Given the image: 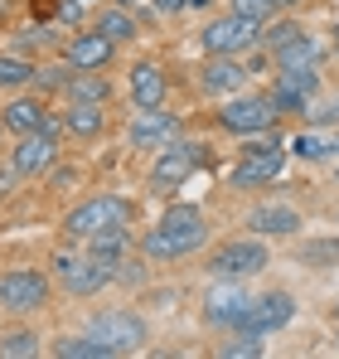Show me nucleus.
Segmentation results:
<instances>
[{"mask_svg": "<svg viewBox=\"0 0 339 359\" xmlns=\"http://www.w3.org/2000/svg\"><path fill=\"white\" fill-rule=\"evenodd\" d=\"M209 243V224L194 204H170L160 214V224L146 233V257L151 262H170V257H184V252H199Z\"/></svg>", "mask_w": 339, "mask_h": 359, "instance_id": "1", "label": "nucleus"}, {"mask_svg": "<svg viewBox=\"0 0 339 359\" xmlns=\"http://www.w3.org/2000/svg\"><path fill=\"white\" fill-rule=\"evenodd\" d=\"M54 355H63V359H112V355H107V345H97L92 335H78V340H58Z\"/></svg>", "mask_w": 339, "mask_h": 359, "instance_id": "27", "label": "nucleus"}, {"mask_svg": "<svg viewBox=\"0 0 339 359\" xmlns=\"http://www.w3.org/2000/svg\"><path fill=\"white\" fill-rule=\"evenodd\" d=\"M97 29L112 39V44H126L136 39V20H131V5H112L107 15H97Z\"/></svg>", "mask_w": 339, "mask_h": 359, "instance_id": "23", "label": "nucleus"}, {"mask_svg": "<svg viewBox=\"0 0 339 359\" xmlns=\"http://www.w3.org/2000/svg\"><path fill=\"white\" fill-rule=\"evenodd\" d=\"M88 335L97 345H107V355L116 359V355H131V350L146 345V320L131 316V311H102V316L88 320Z\"/></svg>", "mask_w": 339, "mask_h": 359, "instance_id": "5", "label": "nucleus"}, {"mask_svg": "<svg viewBox=\"0 0 339 359\" xmlns=\"http://www.w3.org/2000/svg\"><path fill=\"white\" fill-rule=\"evenodd\" d=\"M131 199H121V194H92V199H83L68 219H63V229L73 233V238H92V233H107V229H131Z\"/></svg>", "mask_w": 339, "mask_h": 359, "instance_id": "2", "label": "nucleus"}, {"mask_svg": "<svg viewBox=\"0 0 339 359\" xmlns=\"http://www.w3.org/2000/svg\"><path fill=\"white\" fill-rule=\"evenodd\" d=\"M296 320V297L291 292H267V297H252V311L237 330H252V335H272V330H286Z\"/></svg>", "mask_w": 339, "mask_h": 359, "instance_id": "10", "label": "nucleus"}, {"mask_svg": "<svg viewBox=\"0 0 339 359\" xmlns=\"http://www.w3.org/2000/svg\"><path fill=\"white\" fill-rule=\"evenodd\" d=\"M165 68L160 63H136L131 68V107L136 112H146V107H165Z\"/></svg>", "mask_w": 339, "mask_h": 359, "instance_id": "17", "label": "nucleus"}, {"mask_svg": "<svg viewBox=\"0 0 339 359\" xmlns=\"http://www.w3.org/2000/svg\"><path fill=\"white\" fill-rule=\"evenodd\" d=\"M300 34H305V29H300L296 20H272V25L262 29V44H267V49H282V44L300 39Z\"/></svg>", "mask_w": 339, "mask_h": 359, "instance_id": "30", "label": "nucleus"}, {"mask_svg": "<svg viewBox=\"0 0 339 359\" xmlns=\"http://www.w3.org/2000/svg\"><path fill=\"white\" fill-rule=\"evenodd\" d=\"M54 272L63 277V287H68L73 297H92V292H102V287L112 282V272H107V267H97L88 252H83V257L58 252V257H54Z\"/></svg>", "mask_w": 339, "mask_h": 359, "instance_id": "11", "label": "nucleus"}, {"mask_svg": "<svg viewBox=\"0 0 339 359\" xmlns=\"http://www.w3.org/2000/svg\"><path fill=\"white\" fill-rule=\"evenodd\" d=\"M174 136H179V117L165 107H146L131 121V146H141V151H165Z\"/></svg>", "mask_w": 339, "mask_h": 359, "instance_id": "15", "label": "nucleus"}, {"mask_svg": "<svg viewBox=\"0 0 339 359\" xmlns=\"http://www.w3.org/2000/svg\"><path fill=\"white\" fill-rule=\"evenodd\" d=\"M112 54H116V44L102 29H78V34L68 39V49H63L68 68H83V73H102V68L112 63Z\"/></svg>", "mask_w": 339, "mask_h": 359, "instance_id": "14", "label": "nucleus"}, {"mask_svg": "<svg viewBox=\"0 0 339 359\" xmlns=\"http://www.w3.org/2000/svg\"><path fill=\"white\" fill-rule=\"evenodd\" d=\"M296 156H300V161H325V156H335V136H330V131H325V136H320V131H300V136H296Z\"/></svg>", "mask_w": 339, "mask_h": 359, "instance_id": "26", "label": "nucleus"}, {"mask_svg": "<svg viewBox=\"0 0 339 359\" xmlns=\"http://www.w3.org/2000/svg\"><path fill=\"white\" fill-rule=\"evenodd\" d=\"M58 136H63V121L44 117L34 131L20 136V146H15V156H10V170H15V175H39V170H49L54 156H58Z\"/></svg>", "mask_w": 339, "mask_h": 359, "instance_id": "4", "label": "nucleus"}, {"mask_svg": "<svg viewBox=\"0 0 339 359\" xmlns=\"http://www.w3.org/2000/svg\"><path fill=\"white\" fill-rule=\"evenodd\" d=\"M282 170H286V151H282V146H247V156H242L237 170H233V184H237V189L272 184Z\"/></svg>", "mask_w": 339, "mask_h": 359, "instance_id": "13", "label": "nucleus"}, {"mask_svg": "<svg viewBox=\"0 0 339 359\" xmlns=\"http://www.w3.org/2000/svg\"><path fill=\"white\" fill-rule=\"evenodd\" d=\"M233 15H247V20H272V5L267 0H233Z\"/></svg>", "mask_w": 339, "mask_h": 359, "instance_id": "32", "label": "nucleus"}, {"mask_svg": "<svg viewBox=\"0 0 339 359\" xmlns=\"http://www.w3.org/2000/svg\"><path fill=\"white\" fill-rule=\"evenodd\" d=\"M199 161H204V151H199V141H170L165 156L155 161V170H151V189H160V194H170V189H179L184 180L199 170Z\"/></svg>", "mask_w": 339, "mask_h": 359, "instance_id": "9", "label": "nucleus"}, {"mask_svg": "<svg viewBox=\"0 0 339 359\" xmlns=\"http://www.w3.org/2000/svg\"><path fill=\"white\" fill-rule=\"evenodd\" d=\"M34 83V63L20 54H0V88H29Z\"/></svg>", "mask_w": 339, "mask_h": 359, "instance_id": "24", "label": "nucleus"}, {"mask_svg": "<svg viewBox=\"0 0 339 359\" xmlns=\"http://www.w3.org/2000/svg\"><path fill=\"white\" fill-rule=\"evenodd\" d=\"M88 257L97 262V267H107V272H116L126 257H131V233L126 229H107V233H92L88 238Z\"/></svg>", "mask_w": 339, "mask_h": 359, "instance_id": "18", "label": "nucleus"}, {"mask_svg": "<svg viewBox=\"0 0 339 359\" xmlns=\"http://www.w3.org/2000/svg\"><path fill=\"white\" fill-rule=\"evenodd\" d=\"M44 117H49V112H44V102H39V97H10V102L0 107V131L25 136V131H34Z\"/></svg>", "mask_w": 339, "mask_h": 359, "instance_id": "19", "label": "nucleus"}, {"mask_svg": "<svg viewBox=\"0 0 339 359\" xmlns=\"http://www.w3.org/2000/svg\"><path fill=\"white\" fill-rule=\"evenodd\" d=\"M272 54H277V73H296V68H315L325 49H320L310 34H300V39H291V44L272 49Z\"/></svg>", "mask_w": 339, "mask_h": 359, "instance_id": "20", "label": "nucleus"}, {"mask_svg": "<svg viewBox=\"0 0 339 359\" xmlns=\"http://www.w3.org/2000/svg\"><path fill=\"white\" fill-rule=\"evenodd\" d=\"M247 233H257V238H291V233H300V214L291 204H257L247 214Z\"/></svg>", "mask_w": 339, "mask_h": 359, "instance_id": "16", "label": "nucleus"}, {"mask_svg": "<svg viewBox=\"0 0 339 359\" xmlns=\"http://www.w3.org/2000/svg\"><path fill=\"white\" fill-rule=\"evenodd\" d=\"M83 5H97V0H83Z\"/></svg>", "mask_w": 339, "mask_h": 359, "instance_id": "36", "label": "nucleus"}, {"mask_svg": "<svg viewBox=\"0 0 339 359\" xmlns=\"http://www.w3.org/2000/svg\"><path fill=\"white\" fill-rule=\"evenodd\" d=\"M282 117V107L272 102V97H228L223 107H219V121H223L228 131H237V136H267L272 126Z\"/></svg>", "mask_w": 339, "mask_h": 359, "instance_id": "6", "label": "nucleus"}, {"mask_svg": "<svg viewBox=\"0 0 339 359\" xmlns=\"http://www.w3.org/2000/svg\"><path fill=\"white\" fill-rule=\"evenodd\" d=\"M49 301V277L44 272H5L0 277V306L5 311H39Z\"/></svg>", "mask_w": 339, "mask_h": 359, "instance_id": "12", "label": "nucleus"}, {"mask_svg": "<svg viewBox=\"0 0 339 359\" xmlns=\"http://www.w3.org/2000/svg\"><path fill=\"white\" fill-rule=\"evenodd\" d=\"M335 311H339V306H335Z\"/></svg>", "mask_w": 339, "mask_h": 359, "instance_id": "37", "label": "nucleus"}, {"mask_svg": "<svg viewBox=\"0 0 339 359\" xmlns=\"http://www.w3.org/2000/svg\"><path fill=\"white\" fill-rule=\"evenodd\" d=\"M252 44H262V25L247 15H219L204 25V49L209 54H247Z\"/></svg>", "mask_w": 339, "mask_h": 359, "instance_id": "8", "label": "nucleus"}, {"mask_svg": "<svg viewBox=\"0 0 339 359\" xmlns=\"http://www.w3.org/2000/svg\"><path fill=\"white\" fill-rule=\"evenodd\" d=\"M63 88H68V102H92V107H102V102H107V83H102L97 73L73 68V78H68Z\"/></svg>", "mask_w": 339, "mask_h": 359, "instance_id": "22", "label": "nucleus"}, {"mask_svg": "<svg viewBox=\"0 0 339 359\" xmlns=\"http://www.w3.org/2000/svg\"><path fill=\"white\" fill-rule=\"evenodd\" d=\"M267 5H272V10H296L300 0H267Z\"/></svg>", "mask_w": 339, "mask_h": 359, "instance_id": "33", "label": "nucleus"}, {"mask_svg": "<svg viewBox=\"0 0 339 359\" xmlns=\"http://www.w3.org/2000/svg\"><path fill=\"white\" fill-rule=\"evenodd\" d=\"M300 262H310V267H335L339 262V238L305 243V248H300Z\"/></svg>", "mask_w": 339, "mask_h": 359, "instance_id": "28", "label": "nucleus"}, {"mask_svg": "<svg viewBox=\"0 0 339 359\" xmlns=\"http://www.w3.org/2000/svg\"><path fill=\"white\" fill-rule=\"evenodd\" d=\"M219 355H223V359H257V355H262V335H252V330H237V340L219 345Z\"/></svg>", "mask_w": 339, "mask_h": 359, "instance_id": "29", "label": "nucleus"}, {"mask_svg": "<svg viewBox=\"0 0 339 359\" xmlns=\"http://www.w3.org/2000/svg\"><path fill=\"white\" fill-rule=\"evenodd\" d=\"M179 5H184V0H160V10H179Z\"/></svg>", "mask_w": 339, "mask_h": 359, "instance_id": "34", "label": "nucleus"}, {"mask_svg": "<svg viewBox=\"0 0 339 359\" xmlns=\"http://www.w3.org/2000/svg\"><path fill=\"white\" fill-rule=\"evenodd\" d=\"M112 5H136V0H112Z\"/></svg>", "mask_w": 339, "mask_h": 359, "instance_id": "35", "label": "nucleus"}, {"mask_svg": "<svg viewBox=\"0 0 339 359\" xmlns=\"http://www.w3.org/2000/svg\"><path fill=\"white\" fill-rule=\"evenodd\" d=\"M68 131H73V136H97V131H102V107L73 102V107H68Z\"/></svg>", "mask_w": 339, "mask_h": 359, "instance_id": "25", "label": "nucleus"}, {"mask_svg": "<svg viewBox=\"0 0 339 359\" xmlns=\"http://www.w3.org/2000/svg\"><path fill=\"white\" fill-rule=\"evenodd\" d=\"M247 83V68H237L233 54H214V63L204 68V88L209 93H237Z\"/></svg>", "mask_w": 339, "mask_h": 359, "instance_id": "21", "label": "nucleus"}, {"mask_svg": "<svg viewBox=\"0 0 339 359\" xmlns=\"http://www.w3.org/2000/svg\"><path fill=\"white\" fill-rule=\"evenodd\" d=\"M267 262H272L267 243L252 233V238L223 243V248L209 257V272H214V277H233V282H247V277H262V272H267Z\"/></svg>", "mask_w": 339, "mask_h": 359, "instance_id": "3", "label": "nucleus"}, {"mask_svg": "<svg viewBox=\"0 0 339 359\" xmlns=\"http://www.w3.org/2000/svg\"><path fill=\"white\" fill-rule=\"evenodd\" d=\"M0 355L29 359V355H39V345H34V335H29V330H10V335H0Z\"/></svg>", "mask_w": 339, "mask_h": 359, "instance_id": "31", "label": "nucleus"}, {"mask_svg": "<svg viewBox=\"0 0 339 359\" xmlns=\"http://www.w3.org/2000/svg\"><path fill=\"white\" fill-rule=\"evenodd\" d=\"M252 311V292L247 282H233V277H219V287L204 292V320L209 325H223V330H237Z\"/></svg>", "mask_w": 339, "mask_h": 359, "instance_id": "7", "label": "nucleus"}]
</instances>
